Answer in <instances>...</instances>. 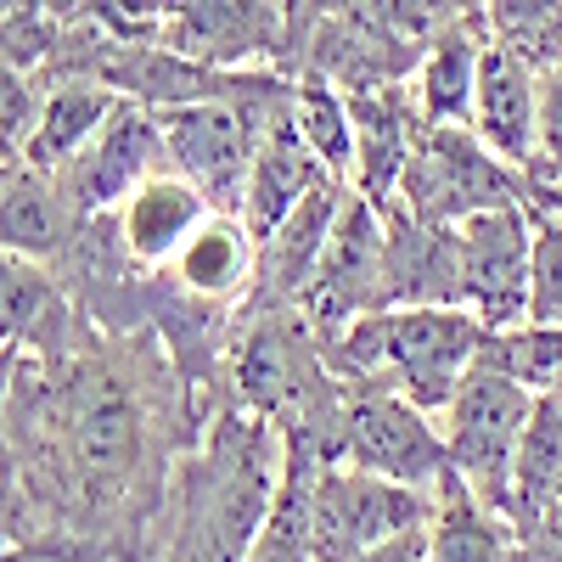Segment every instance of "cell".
<instances>
[{
    "mask_svg": "<svg viewBox=\"0 0 562 562\" xmlns=\"http://www.w3.org/2000/svg\"><path fill=\"white\" fill-rule=\"evenodd\" d=\"M169 169V153H164V124L140 108H119L113 124L90 140V147L57 169V186L68 192V203L85 214V220H108L135 186H147L153 175Z\"/></svg>",
    "mask_w": 562,
    "mask_h": 562,
    "instance_id": "30bf717a",
    "label": "cell"
},
{
    "mask_svg": "<svg viewBox=\"0 0 562 562\" xmlns=\"http://www.w3.org/2000/svg\"><path fill=\"white\" fill-rule=\"evenodd\" d=\"M535 119H540V79L535 68L506 52V45H484L479 63V90H473V135L506 164L535 180Z\"/></svg>",
    "mask_w": 562,
    "mask_h": 562,
    "instance_id": "2e32d148",
    "label": "cell"
},
{
    "mask_svg": "<svg viewBox=\"0 0 562 562\" xmlns=\"http://www.w3.org/2000/svg\"><path fill=\"white\" fill-rule=\"evenodd\" d=\"M293 124L304 135V147L321 158V169L333 180H355V119H349V97L338 85L321 79H299L293 85Z\"/></svg>",
    "mask_w": 562,
    "mask_h": 562,
    "instance_id": "603a6c76",
    "label": "cell"
},
{
    "mask_svg": "<svg viewBox=\"0 0 562 562\" xmlns=\"http://www.w3.org/2000/svg\"><path fill=\"white\" fill-rule=\"evenodd\" d=\"M281 34L288 7H259V0H198V7H169L164 45L192 57L214 74H254L281 63Z\"/></svg>",
    "mask_w": 562,
    "mask_h": 562,
    "instance_id": "7c38bea8",
    "label": "cell"
},
{
    "mask_svg": "<svg viewBox=\"0 0 562 562\" xmlns=\"http://www.w3.org/2000/svg\"><path fill=\"white\" fill-rule=\"evenodd\" d=\"M562 506V405L546 394L535 400V416H529V434H524V450H518V479H512V529H524L540 512Z\"/></svg>",
    "mask_w": 562,
    "mask_h": 562,
    "instance_id": "7402d4cb",
    "label": "cell"
},
{
    "mask_svg": "<svg viewBox=\"0 0 562 562\" xmlns=\"http://www.w3.org/2000/svg\"><path fill=\"white\" fill-rule=\"evenodd\" d=\"M344 467L389 479L416 495H439L450 479L445 434L428 411H416L383 383H344Z\"/></svg>",
    "mask_w": 562,
    "mask_h": 562,
    "instance_id": "8992f818",
    "label": "cell"
},
{
    "mask_svg": "<svg viewBox=\"0 0 562 562\" xmlns=\"http://www.w3.org/2000/svg\"><path fill=\"white\" fill-rule=\"evenodd\" d=\"M540 209H551V214H562V175L546 186V198H540Z\"/></svg>",
    "mask_w": 562,
    "mask_h": 562,
    "instance_id": "4dcf8cb0",
    "label": "cell"
},
{
    "mask_svg": "<svg viewBox=\"0 0 562 562\" xmlns=\"http://www.w3.org/2000/svg\"><path fill=\"white\" fill-rule=\"evenodd\" d=\"M551 400H557V405H562V394H551Z\"/></svg>",
    "mask_w": 562,
    "mask_h": 562,
    "instance_id": "8d00e7d4",
    "label": "cell"
},
{
    "mask_svg": "<svg viewBox=\"0 0 562 562\" xmlns=\"http://www.w3.org/2000/svg\"><path fill=\"white\" fill-rule=\"evenodd\" d=\"M535 416V394L473 366V378L456 389V400L439 416L450 479L467 484L484 506L512 512V479H518V450Z\"/></svg>",
    "mask_w": 562,
    "mask_h": 562,
    "instance_id": "5b68a950",
    "label": "cell"
},
{
    "mask_svg": "<svg viewBox=\"0 0 562 562\" xmlns=\"http://www.w3.org/2000/svg\"><path fill=\"white\" fill-rule=\"evenodd\" d=\"M434 518V495L371 479L360 467H315L310 473V546L315 562H355L405 529Z\"/></svg>",
    "mask_w": 562,
    "mask_h": 562,
    "instance_id": "ba28073f",
    "label": "cell"
},
{
    "mask_svg": "<svg viewBox=\"0 0 562 562\" xmlns=\"http://www.w3.org/2000/svg\"><path fill=\"white\" fill-rule=\"evenodd\" d=\"M119 108L124 102L113 97L108 85H97V79L52 85V90H45V108H40V124H34L29 147H23V164L40 169V175H57L63 164H74L90 140L113 124Z\"/></svg>",
    "mask_w": 562,
    "mask_h": 562,
    "instance_id": "ffe728a7",
    "label": "cell"
},
{
    "mask_svg": "<svg viewBox=\"0 0 562 562\" xmlns=\"http://www.w3.org/2000/svg\"><path fill=\"white\" fill-rule=\"evenodd\" d=\"M484 344L490 326L467 310H378L349 333L321 338V355L338 383H383L416 411L445 416Z\"/></svg>",
    "mask_w": 562,
    "mask_h": 562,
    "instance_id": "3957f363",
    "label": "cell"
},
{
    "mask_svg": "<svg viewBox=\"0 0 562 562\" xmlns=\"http://www.w3.org/2000/svg\"><path fill=\"white\" fill-rule=\"evenodd\" d=\"M40 108H45L40 79L23 74V68H12V63H0V140H7L18 158H23L29 135H34V124H40Z\"/></svg>",
    "mask_w": 562,
    "mask_h": 562,
    "instance_id": "484cf974",
    "label": "cell"
},
{
    "mask_svg": "<svg viewBox=\"0 0 562 562\" xmlns=\"http://www.w3.org/2000/svg\"><path fill=\"white\" fill-rule=\"evenodd\" d=\"M12 169H18V164H12ZM12 169H7V164H0V180H7V175H12Z\"/></svg>",
    "mask_w": 562,
    "mask_h": 562,
    "instance_id": "e575fe53",
    "label": "cell"
},
{
    "mask_svg": "<svg viewBox=\"0 0 562 562\" xmlns=\"http://www.w3.org/2000/svg\"><path fill=\"white\" fill-rule=\"evenodd\" d=\"M140 562H153V557H140Z\"/></svg>",
    "mask_w": 562,
    "mask_h": 562,
    "instance_id": "74e56055",
    "label": "cell"
},
{
    "mask_svg": "<svg viewBox=\"0 0 562 562\" xmlns=\"http://www.w3.org/2000/svg\"><path fill=\"white\" fill-rule=\"evenodd\" d=\"M540 119H535V186L546 198V186L562 175V68H540Z\"/></svg>",
    "mask_w": 562,
    "mask_h": 562,
    "instance_id": "4316f807",
    "label": "cell"
},
{
    "mask_svg": "<svg viewBox=\"0 0 562 562\" xmlns=\"http://www.w3.org/2000/svg\"><path fill=\"white\" fill-rule=\"evenodd\" d=\"M495 209H540V186L518 169H506L473 130H439L422 124L411 164L400 175L394 214L416 225H467Z\"/></svg>",
    "mask_w": 562,
    "mask_h": 562,
    "instance_id": "277c9868",
    "label": "cell"
},
{
    "mask_svg": "<svg viewBox=\"0 0 562 562\" xmlns=\"http://www.w3.org/2000/svg\"><path fill=\"white\" fill-rule=\"evenodd\" d=\"M378 310H389V220L349 186L299 315L315 326V338H338Z\"/></svg>",
    "mask_w": 562,
    "mask_h": 562,
    "instance_id": "52a82bcc",
    "label": "cell"
},
{
    "mask_svg": "<svg viewBox=\"0 0 562 562\" xmlns=\"http://www.w3.org/2000/svg\"><path fill=\"white\" fill-rule=\"evenodd\" d=\"M333 180L321 169V158L304 147V135H299V124H293V108L281 113L270 130H265V140H259V153H254V175H248V192H243V225L254 231V243L265 248V237L288 220L310 192H321V186Z\"/></svg>",
    "mask_w": 562,
    "mask_h": 562,
    "instance_id": "ac0fdd59",
    "label": "cell"
},
{
    "mask_svg": "<svg viewBox=\"0 0 562 562\" xmlns=\"http://www.w3.org/2000/svg\"><path fill=\"white\" fill-rule=\"evenodd\" d=\"M349 198V186L344 180H326L321 192H310L288 220H281L265 248H259V276H254V293L243 310H299L304 293H310V276L326 254V237H333V225H338V209ZM237 310V315H243Z\"/></svg>",
    "mask_w": 562,
    "mask_h": 562,
    "instance_id": "5bb4252c",
    "label": "cell"
},
{
    "mask_svg": "<svg viewBox=\"0 0 562 562\" xmlns=\"http://www.w3.org/2000/svg\"><path fill=\"white\" fill-rule=\"evenodd\" d=\"M428 562H518V529L467 484L445 479L428 518Z\"/></svg>",
    "mask_w": 562,
    "mask_h": 562,
    "instance_id": "44dd1931",
    "label": "cell"
},
{
    "mask_svg": "<svg viewBox=\"0 0 562 562\" xmlns=\"http://www.w3.org/2000/svg\"><path fill=\"white\" fill-rule=\"evenodd\" d=\"M524 326H562V214L535 209V254H529V310Z\"/></svg>",
    "mask_w": 562,
    "mask_h": 562,
    "instance_id": "d4e9b609",
    "label": "cell"
},
{
    "mask_svg": "<svg viewBox=\"0 0 562 562\" xmlns=\"http://www.w3.org/2000/svg\"><path fill=\"white\" fill-rule=\"evenodd\" d=\"M23 551H12V546H0V562H18Z\"/></svg>",
    "mask_w": 562,
    "mask_h": 562,
    "instance_id": "d6a6232c",
    "label": "cell"
},
{
    "mask_svg": "<svg viewBox=\"0 0 562 562\" xmlns=\"http://www.w3.org/2000/svg\"><path fill=\"white\" fill-rule=\"evenodd\" d=\"M518 562H562V506L540 512L518 529Z\"/></svg>",
    "mask_w": 562,
    "mask_h": 562,
    "instance_id": "83f0119b",
    "label": "cell"
},
{
    "mask_svg": "<svg viewBox=\"0 0 562 562\" xmlns=\"http://www.w3.org/2000/svg\"><path fill=\"white\" fill-rule=\"evenodd\" d=\"M461 288L456 310L479 315L490 333L524 326L529 310V254H535V209H495L456 225Z\"/></svg>",
    "mask_w": 562,
    "mask_h": 562,
    "instance_id": "9c48e42d",
    "label": "cell"
},
{
    "mask_svg": "<svg viewBox=\"0 0 562 562\" xmlns=\"http://www.w3.org/2000/svg\"><path fill=\"white\" fill-rule=\"evenodd\" d=\"M85 225L90 220L68 203L57 175H40V169L18 164L0 180V254L63 270L74 259L79 237H85Z\"/></svg>",
    "mask_w": 562,
    "mask_h": 562,
    "instance_id": "e0dca14e",
    "label": "cell"
},
{
    "mask_svg": "<svg viewBox=\"0 0 562 562\" xmlns=\"http://www.w3.org/2000/svg\"><path fill=\"white\" fill-rule=\"evenodd\" d=\"M18 562H63V557H29V551H23V557H18Z\"/></svg>",
    "mask_w": 562,
    "mask_h": 562,
    "instance_id": "836d02e7",
    "label": "cell"
},
{
    "mask_svg": "<svg viewBox=\"0 0 562 562\" xmlns=\"http://www.w3.org/2000/svg\"><path fill=\"white\" fill-rule=\"evenodd\" d=\"M490 45L484 7H456L450 23L428 40L416 74H411V102L422 124L439 130H473V90H479V63Z\"/></svg>",
    "mask_w": 562,
    "mask_h": 562,
    "instance_id": "9a60e30c",
    "label": "cell"
},
{
    "mask_svg": "<svg viewBox=\"0 0 562 562\" xmlns=\"http://www.w3.org/2000/svg\"><path fill=\"white\" fill-rule=\"evenodd\" d=\"M209 198L198 192L192 180H180L175 169L153 175L147 186H135V192L108 214L113 220V237L124 248V259L140 270V276H164L175 265V254L186 248L203 231L209 220Z\"/></svg>",
    "mask_w": 562,
    "mask_h": 562,
    "instance_id": "4fadbf2b",
    "label": "cell"
},
{
    "mask_svg": "<svg viewBox=\"0 0 562 562\" xmlns=\"http://www.w3.org/2000/svg\"><path fill=\"white\" fill-rule=\"evenodd\" d=\"M180 293H192L214 310L237 315L254 293V276H259V243L254 231L237 214H209L203 231L175 254V265L164 270Z\"/></svg>",
    "mask_w": 562,
    "mask_h": 562,
    "instance_id": "d6986e66",
    "label": "cell"
},
{
    "mask_svg": "<svg viewBox=\"0 0 562 562\" xmlns=\"http://www.w3.org/2000/svg\"><path fill=\"white\" fill-rule=\"evenodd\" d=\"M479 366L506 378V383L529 389L535 400L562 394V326H512V333H490Z\"/></svg>",
    "mask_w": 562,
    "mask_h": 562,
    "instance_id": "cb8c5ba5",
    "label": "cell"
},
{
    "mask_svg": "<svg viewBox=\"0 0 562 562\" xmlns=\"http://www.w3.org/2000/svg\"><path fill=\"white\" fill-rule=\"evenodd\" d=\"M18 366H23V355H7V360H0V428H7V416H12V394H18Z\"/></svg>",
    "mask_w": 562,
    "mask_h": 562,
    "instance_id": "f546056e",
    "label": "cell"
},
{
    "mask_svg": "<svg viewBox=\"0 0 562 562\" xmlns=\"http://www.w3.org/2000/svg\"><path fill=\"white\" fill-rule=\"evenodd\" d=\"M288 479V445L243 405H220L164 473L153 562H243Z\"/></svg>",
    "mask_w": 562,
    "mask_h": 562,
    "instance_id": "6da1fadb",
    "label": "cell"
},
{
    "mask_svg": "<svg viewBox=\"0 0 562 562\" xmlns=\"http://www.w3.org/2000/svg\"><path fill=\"white\" fill-rule=\"evenodd\" d=\"M0 164H7V169H12V164H23V158H18V153L7 147V140H0Z\"/></svg>",
    "mask_w": 562,
    "mask_h": 562,
    "instance_id": "1f68e13d",
    "label": "cell"
},
{
    "mask_svg": "<svg viewBox=\"0 0 562 562\" xmlns=\"http://www.w3.org/2000/svg\"><path fill=\"white\" fill-rule=\"evenodd\" d=\"M7 355H12V349H0V360H7Z\"/></svg>",
    "mask_w": 562,
    "mask_h": 562,
    "instance_id": "d590c367",
    "label": "cell"
},
{
    "mask_svg": "<svg viewBox=\"0 0 562 562\" xmlns=\"http://www.w3.org/2000/svg\"><path fill=\"white\" fill-rule=\"evenodd\" d=\"M40 416L52 422L57 461L52 479H63L68 501H130L158 473V416L130 371L108 355H74L68 366H34Z\"/></svg>",
    "mask_w": 562,
    "mask_h": 562,
    "instance_id": "7a4b0ae2",
    "label": "cell"
},
{
    "mask_svg": "<svg viewBox=\"0 0 562 562\" xmlns=\"http://www.w3.org/2000/svg\"><path fill=\"white\" fill-rule=\"evenodd\" d=\"M79 293L52 265L0 254V349L57 371L79 355Z\"/></svg>",
    "mask_w": 562,
    "mask_h": 562,
    "instance_id": "8fae6325",
    "label": "cell"
},
{
    "mask_svg": "<svg viewBox=\"0 0 562 562\" xmlns=\"http://www.w3.org/2000/svg\"><path fill=\"white\" fill-rule=\"evenodd\" d=\"M355 562H428V524L405 529V535H394V540H383V546H371V551L355 557Z\"/></svg>",
    "mask_w": 562,
    "mask_h": 562,
    "instance_id": "f1b7e54d",
    "label": "cell"
}]
</instances>
